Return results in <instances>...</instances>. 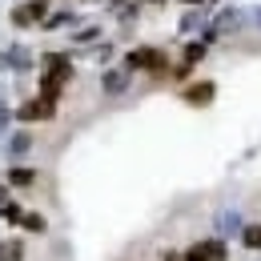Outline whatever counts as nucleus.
Here are the masks:
<instances>
[{"label":"nucleus","instance_id":"1a4fd4ad","mask_svg":"<svg viewBox=\"0 0 261 261\" xmlns=\"http://www.w3.org/2000/svg\"><path fill=\"white\" fill-rule=\"evenodd\" d=\"M24 229L40 233V229H44V217H40V213H29V217H24Z\"/></svg>","mask_w":261,"mask_h":261},{"label":"nucleus","instance_id":"0eeeda50","mask_svg":"<svg viewBox=\"0 0 261 261\" xmlns=\"http://www.w3.org/2000/svg\"><path fill=\"white\" fill-rule=\"evenodd\" d=\"M241 237H245V245H253V249H261V225H249L245 233H241Z\"/></svg>","mask_w":261,"mask_h":261},{"label":"nucleus","instance_id":"6e6552de","mask_svg":"<svg viewBox=\"0 0 261 261\" xmlns=\"http://www.w3.org/2000/svg\"><path fill=\"white\" fill-rule=\"evenodd\" d=\"M8 181H16V185H29V181H33V173H29V169H12V173H8Z\"/></svg>","mask_w":261,"mask_h":261},{"label":"nucleus","instance_id":"7ed1b4c3","mask_svg":"<svg viewBox=\"0 0 261 261\" xmlns=\"http://www.w3.org/2000/svg\"><path fill=\"white\" fill-rule=\"evenodd\" d=\"M213 93H217V85H213V81H201V85H189V89H185V100L201 109V105L213 100Z\"/></svg>","mask_w":261,"mask_h":261},{"label":"nucleus","instance_id":"423d86ee","mask_svg":"<svg viewBox=\"0 0 261 261\" xmlns=\"http://www.w3.org/2000/svg\"><path fill=\"white\" fill-rule=\"evenodd\" d=\"M20 257H24V245H20V241L0 245V261H20Z\"/></svg>","mask_w":261,"mask_h":261},{"label":"nucleus","instance_id":"f257e3e1","mask_svg":"<svg viewBox=\"0 0 261 261\" xmlns=\"http://www.w3.org/2000/svg\"><path fill=\"white\" fill-rule=\"evenodd\" d=\"M165 53L161 48H137V53H129V68H145V72H165Z\"/></svg>","mask_w":261,"mask_h":261},{"label":"nucleus","instance_id":"39448f33","mask_svg":"<svg viewBox=\"0 0 261 261\" xmlns=\"http://www.w3.org/2000/svg\"><path fill=\"white\" fill-rule=\"evenodd\" d=\"M44 8H48V0H33L29 8H16V12H12V20H16V24H29V20H40V16H44Z\"/></svg>","mask_w":261,"mask_h":261},{"label":"nucleus","instance_id":"20e7f679","mask_svg":"<svg viewBox=\"0 0 261 261\" xmlns=\"http://www.w3.org/2000/svg\"><path fill=\"white\" fill-rule=\"evenodd\" d=\"M40 117H53V100H29V105H20V121H40Z\"/></svg>","mask_w":261,"mask_h":261},{"label":"nucleus","instance_id":"9d476101","mask_svg":"<svg viewBox=\"0 0 261 261\" xmlns=\"http://www.w3.org/2000/svg\"><path fill=\"white\" fill-rule=\"evenodd\" d=\"M205 57V44H189V53H185V61H201Z\"/></svg>","mask_w":261,"mask_h":261},{"label":"nucleus","instance_id":"9b49d317","mask_svg":"<svg viewBox=\"0 0 261 261\" xmlns=\"http://www.w3.org/2000/svg\"><path fill=\"white\" fill-rule=\"evenodd\" d=\"M185 4H201V0H185Z\"/></svg>","mask_w":261,"mask_h":261},{"label":"nucleus","instance_id":"f03ea898","mask_svg":"<svg viewBox=\"0 0 261 261\" xmlns=\"http://www.w3.org/2000/svg\"><path fill=\"white\" fill-rule=\"evenodd\" d=\"M185 261H225V245L221 241H201L185 253Z\"/></svg>","mask_w":261,"mask_h":261}]
</instances>
